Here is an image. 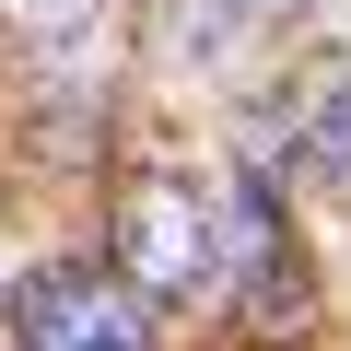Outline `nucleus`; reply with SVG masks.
I'll return each mask as SVG.
<instances>
[{"mask_svg":"<svg viewBox=\"0 0 351 351\" xmlns=\"http://www.w3.org/2000/svg\"><path fill=\"white\" fill-rule=\"evenodd\" d=\"M0 316H12L24 351H152V293L117 281V269H82V258L24 269L0 293Z\"/></svg>","mask_w":351,"mask_h":351,"instance_id":"nucleus-2","label":"nucleus"},{"mask_svg":"<svg viewBox=\"0 0 351 351\" xmlns=\"http://www.w3.org/2000/svg\"><path fill=\"white\" fill-rule=\"evenodd\" d=\"M281 0H164V24H152V47L164 59H199V47H234L246 24H269Z\"/></svg>","mask_w":351,"mask_h":351,"instance_id":"nucleus-3","label":"nucleus"},{"mask_svg":"<svg viewBox=\"0 0 351 351\" xmlns=\"http://www.w3.org/2000/svg\"><path fill=\"white\" fill-rule=\"evenodd\" d=\"M117 281H141L152 304L223 281V211H211L199 176H176V164L129 176V199H117Z\"/></svg>","mask_w":351,"mask_h":351,"instance_id":"nucleus-1","label":"nucleus"},{"mask_svg":"<svg viewBox=\"0 0 351 351\" xmlns=\"http://www.w3.org/2000/svg\"><path fill=\"white\" fill-rule=\"evenodd\" d=\"M94 12H106V0H0V24H12L24 47H71Z\"/></svg>","mask_w":351,"mask_h":351,"instance_id":"nucleus-4","label":"nucleus"}]
</instances>
